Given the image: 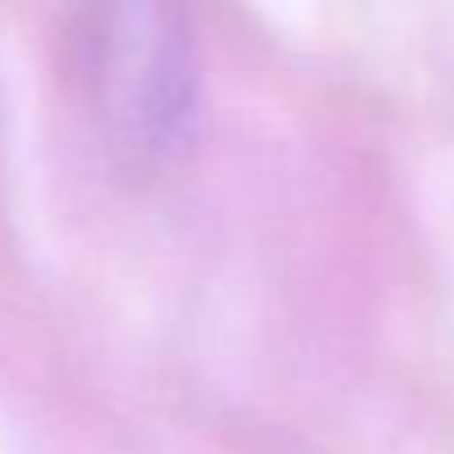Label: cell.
<instances>
[{
  "mask_svg": "<svg viewBox=\"0 0 454 454\" xmlns=\"http://www.w3.org/2000/svg\"><path fill=\"white\" fill-rule=\"evenodd\" d=\"M81 76L107 147L134 169L178 165L200 134V59L183 10L112 5L85 14Z\"/></svg>",
  "mask_w": 454,
  "mask_h": 454,
  "instance_id": "6da1fadb",
  "label": "cell"
}]
</instances>
